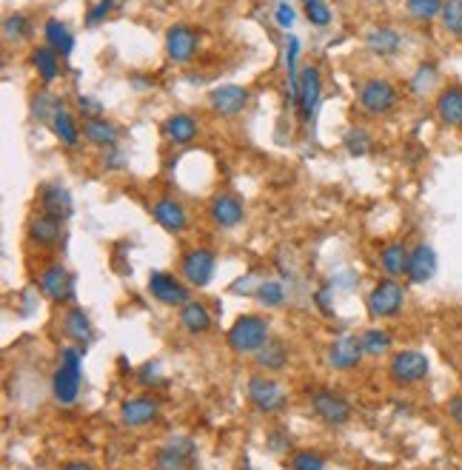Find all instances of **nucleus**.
I'll return each mask as SVG.
<instances>
[{
  "label": "nucleus",
  "instance_id": "44",
  "mask_svg": "<svg viewBox=\"0 0 462 470\" xmlns=\"http://www.w3.org/2000/svg\"><path fill=\"white\" fill-rule=\"evenodd\" d=\"M137 382H140V385H161V382H163V376H161V365H157V362H146V365H143V368L137 371Z\"/></svg>",
  "mask_w": 462,
  "mask_h": 470
},
{
  "label": "nucleus",
  "instance_id": "14",
  "mask_svg": "<svg viewBox=\"0 0 462 470\" xmlns=\"http://www.w3.org/2000/svg\"><path fill=\"white\" fill-rule=\"evenodd\" d=\"M209 106L223 117H235L249 106V89H243V86H235V83H223L218 89H211Z\"/></svg>",
  "mask_w": 462,
  "mask_h": 470
},
{
  "label": "nucleus",
  "instance_id": "21",
  "mask_svg": "<svg viewBox=\"0 0 462 470\" xmlns=\"http://www.w3.org/2000/svg\"><path fill=\"white\" fill-rule=\"evenodd\" d=\"M243 202L235 194H218L209 205V217L218 228H235L243 223Z\"/></svg>",
  "mask_w": 462,
  "mask_h": 470
},
{
  "label": "nucleus",
  "instance_id": "37",
  "mask_svg": "<svg viewBox=\"0 0 462 470\" xmlns=\"http://www.w3.org/2000/svg\"><path fill=\"white\" fill-rule=\"evenodd\" d=\"M29 32H32V23L23 12H14V14H6L4 21V37L6 40H23Z\"/></svg>",
  "mask_w": 462,
  "mask_h": 470
},
{
  "label": "nucleus",
  "instance_id": "30",
  "mask_svg": "<svg viewBox=\"0 0 462 470\" xmlns=\"http://www.w3.org/2000/svg\"><path fill=\"white\" fill-rule=\"evenodd\" d=\"M180 326L189 334H206L211 328V314L203 302L189 300L180 308Z\"/></svg>",
  "mask_w": 462,
  "mask_h": 470
},
{
  "label": "nucleus",
  "instance_id": "2",
  "mask_svg": "<svg viewBox=\"0 0 462 470\" xmlns=\"http://www.w3.org/2000/svg\"><path fill=\"white\" fill-rule=\"evenodd\" d=\"M226 340L235 354H257L268 342V319L260 314H243L228 328Z\"/></svg>",
  "mask_w": 462,
  "mask_h": 470
},
{
  "label": "nucleus",
  "instance_id": "12",
  "mask_svg": "<svg viewBox=\"0 0 462 470\" xmlns=\"http://www.w3.org/2000/svg\"><path fill=\"white\" fill-rule=\"evenodd\" d=\"M311 410L326 425H345L351 419V405L334 391H317L311 393Z\"/></svg>",
  "mask_w": 462,
  "mask_h": 470
},
{
  "label": "nucleus",
  "instance_id": "20",
  "mask_svg": "<svg viewBox=\"0 0 462 470\" xmlns=\"http://www.w3.org/2000/svg\"><path fill=\"white\" fill-rule=\"evenodd\" d=\"M49 120H52L54 137L61 140L66 149H78L83 131H80V126H78V120H75V114H71L69 109H63V103H54Z\"/></svg>",
  "mask_w": 462,
  "mask_h": 470
},
{
  "label": "nucleus",
  "instance_id": "28",
  "mask_svg": "<svg viewBox=\"0 0 462 470\" xmlns=\"http://www.w3.org/2000/svg\"><path fill=\"white\" fill-rule=\"evenodd\" d=\"M32 66L37 69V78L43 80V86H52L57 78H61V54L49 46L32 49Z\"/></svg>",
  "mask_w": 462,
  "mask_h": 470
},
{
  "label": "nucleus",
  "instance_id": "1",
  "mask_svg": "<svg viewBox=\"0 0 462 470\" xmlns=\"http://www.w3.org/2000/svg\"><path fill=\"white\" fill-rule=\"evenodd\" d=\"M83 382V348H61L57 371L52 379V393L61 405H75Z\"/></svg>",
  "mask_w": 462,
  "mask_h": 470
},
{
  "label": "nucleus",
  "instance_id": "9",
  "mask_svg": "<svg viewBox=\"0 0 462 470\" xmlns=\"http://www.w3.org/2000/svg\"><path fill=\"white\" fill-rule=\"evenodd\" d=\"M197 46H200V37H197V32L192 26H183V23L169 26V32H166V54H169L171 63L183 66V63L194 61Z\"/></svg>",
  "mask_w": 462,
  "mask_h": 470
},
{
  "label": "nucleus",
  "instance_id": "16",
  "mask_svg": "<svg viewBox=\"0 0 462 470\" xmlns=\"http://www.w3.org/2000/svg\"><path fill=\"white\" fill-rule=\"evenodd\" d=\"M152 217H154V223L169 234H180V231H186V226H189V214H186V209L175 197L154 200L152 202Z\"/></svg>",
  "mask_w": 462,
  "mask_h": 470
},
{
  "label": "nucleus",
  "instance_id": "18",
  "mask_svg": "<svg viewBox=\"0 0 462 470\" xmlns=\"http://www.w3.org/2000/svg\"><path fill=\"white\" fill-rule=\"evenodd\" d=\"M363 357H366V350L357 336H340V340L328 348V365L334 371H351L363 362Z\"/></svg>",
  "mask_w": 462,
  "mask_h": 470
},
{
  "label": "nucleus",
  "instance_id": "32",
  "mask_svg": "<svg viewBox=\"0 0 462 470\" xmlns=\"http://www.w3.org/2000/svg\"><path fill=\"white\" fill-rule=\"evenodd\" d=\"M254 359H257L260 368H266V371H283L285 362H288V348L280 340H268L254 354Z\"/></svg>",
  "mask_w": 462,
  "mask_h": 470
},
{
  "label": "nucleus",
  "instance_id": "8",
  "mask_svg": "<svg viewBox=\"0 0 462 470\" xmlns=\"http://www.w3.org/2000/svg\"><path fill=\"white\" fill-rule=\"evenodd\" d=\"M37 288L57 305L75 300V276H71L63 266H49L37 274Z\"/></svg>",
  "mask_w": 462,
  "mask_h": 470
},
{
  "label": "nucleus",
  "instance_id": "6",
  "mask_svg": "<svg viewBox=\"0 0 462 470\" xmlns=\"http://www.w3.org/2000/svg\"><path fill=\"white\" fill-rule=\"evenodd\" d=\"M249 402L260 410V414H277V410L285 408L288 393L274 376L257 374L249 379Z\"/></svg>",
  "mask_w": 462,
  "mask_h": 470
},
{
  "label": "nucleus",
  "instance_id": "4",
  "mask_svg": "<svg viewBox=\"0 0 462 470\" xmlns=\"http://www.w3.org/2000/svg\"><path fill=\"white\" fill-rule=\"evenodd\" d=\"M357 100H359V109H363L366 114L380 117V114H388V111L397 106L400 95H397V89H394L392 80H385V78H371V80H366L363 86H359Z\"/></svg>",
  "mask_w": 462,
  "mask_h": 470
},
{
  "label": "nucleus",
  "instance_id": "47",
  "mask_svg": "<svg viewBox=\"0 0 462 470\" xmlns=\"http://www.w3.org/2000/svg\"><path fill=\"white\" fill-rule=\"evenodd\" d=\"M106 152H109V157H103V166H106L109 171H120L126 160H123V154L118 152V145H111V149H106Z\"/></svg>",
  "mask_w": 462,
  "mask_h": 470
},
{
  "label": "nucleus",
  "instance_id": "23",
  "mask_svg": "<svg viewBox=\"0 0 462 470\" xmlns=\"http://www.w3.org/2000/svg\"><path fill=\"white\" fill-rule=\"evenodd\" d=\"M402 46V37L392 26H371L366 32V49L377 57H392Z\"/></svg>",
  "mask_w": 462,
  "mask_h": 470
},
{
  "label": "nucleus",
  "instance_id": "7",
  "mask_svg": "<svg viewBox=\"0 0 462 470\" xmlns=\"http://www.w3.org/2000/svg\"><path fill=\"white\" fill-rule=\"evenodd\" d=\"M180 271L192 288H206L214 280V271H218V257H214L211 248H194L183 257Z\"/></svg>",
  "mask_w": 462,
  "mask_h": 470
},
{
  "label": "nucleus",
  "instance_id": "19",
  "mask_svg": "<svg viewBox=\"0 0 462 470\" xmlns=\"http://www.w3.org/2000/svg\"><path fill=\"white\" fill-rule=\"evenodd\" d=\"M434 274H437V251L428 243L414 245L411 254H408V271H406V276H408L414 285H423Z\"/></svg>",
  "mask_w": 462,
  "mask_h": 470
},
{
  "label": "nucleus",
  "instance_id": "27",
  "mask_svg": "<svg viewBox=\"0 0 462 470\" xmlns=\"http://www.w3.org/2000/svg\"><path fill=\"white\" fill-rule=\"evenodd\" d=\"M163 131H166V137L175 145H186V143H192L197 137L200 126H197V117L180 111V114L169 117V120L163 123Z\"/></svg>",
  "mask_w": 462,
  "mask_h": 470
},
{
  "label": "nucleus",
  "instance_id": "50",
  "mask_svg": "<svg viewBox=\"0 0 462 470\" xmlns=\"http://www.w3.org/2000/svg\"><path fill=\"white\" fill-rule=\"evenodd\" d=\"M237 470H254V467H252V465H249V462H243V465H240V467H237Z\"/></svg>",
  "mask_w": 462,
  "mask_h": 470
},
{
  "label": "nucleus",
  "instance_id": "29",
  "mask_svg": "<svg viewBox=\"0 0 462 470\" xmlns=\"http://www.w3.org/2000/svg\"><path fill=\"white\" fill-rule=\"evenodd\" d=\"M408 248L402 243H388L380 251V268L385 271V276H402L408 271Z\"/></svg>",
  "mask_w": 462,
  "mask_h": 470
},
{
  "label": "nucleus",
  "instance_id": "25",
  "mask_svg": "<svg viewBox=\"0 0 462 470\" xmlns=\"http://www.w3.org/2000/svg\"><path fill=\"white\" fill-rule=\"evenodd\" d=\"M63 334L69 336L71 342L89 345V342H92V336H95L89 314H86L83 308H69V311L63 314Z\"/></svg>",
  "mask_w": 462,
  "mask_h": 470
},
{
  "label": "nucleus",
  "instance_id": "35",
  "mask_svg": "<svg viewBox=\"0 0 462 470\" xmlns=\"http://www.w3.org/2000/svg\"><path fill=\"white\" fill-rule=\"evenodd\" d=\"M445 0H406V12L414 21H434L442 14Z\"/></svg>",
  "mask_w": 462,
  "mask_h": 470
},
{
  "label": "nucleus",
  "instance_id": "24",
  "mask_svg": "<svg viewBox=\"0 0 462 470\" xmlns=\"http://www.w3.org/2000/svg\"><path fill=\"white\" fill-rule=\"evenodd\" d=\"M437 117L445 126H462V86H445L437 95Z\"/></svg>",
  "mask_w": 462,
  "mask_h": 470
},
{
  "label": "nucleus",
  "instance_id": "48",
  "mask_svg": "<svg viewBox=\"0 0 462 470\" xmlns=\"http://www.w3.org/2000/svg\"><path fill=\"white\" fill-rule=\"evenodd\" d=\"M449 416L454 419V425H459V428H462V393H457V396H451V400H449Z\"/></svg>",
  "mask_w": 462,
  "mask_h": 470
},
{
  "label": "nucleus",
  "instance_id": "49",
  "mask_svg": "<svg viewBox=\"0 0 462 470\" xmlns=\"http://www.w3.org/2000/svg\"><path fill=\"white\" fill-rule=\"evenodd\" d=\"M63 470H95L89 462H69V465H63Z\"/></svg>",
  "mask_w": 462,
  "mask_h": 470
},
{
  "label": "nucleus",
  "instance_id": "5",
  "mask_svg": "<svg viewBox=\"0 0 462 470\" xmlns=\"http://www.w3.org/2000/svg\"><path fill=\"white\" fill-rule=\"evenodd\" d=\"M428 371H431V362L423 350H397L392 362H388V376L402 388L423 382L428 376Z\"/></svg>",
  "mask_w": 462,
  "mask_h": 470
},
{
  "label": "nucleus",
  "instance_id": "10",
  "mask_svg": "<svg viewBox=\"0 0 462 470\" xmlns=\"http://www.w3.org/2000/svg\"><path fill=\"white\" fill-rule=\"evenodd\" d=\"M149 293L161 302V305H186L192 297H189V288H186L175 274H166V271H152L149 274Z\"/></svg>",
  "mask_w": 462,
  "mask_h": 470
},
{
  "label": "nucleus",
  "instance_id": "17",
  "mask_svg": "<svg viewBox=\"0 0 462 470\" xmlns=\"http://www.w3.org/2000/svg\"><path fill=\"white\" fill-rule=\"evenodd\" d=\"M192 453H194L192 439H186V436H171L169 445H166L163 450H157L154 470H186V467H189Z\"/></svg>",
  "mask_w": 462,
  "mask_h": 470
},
{
  "label": "nucleus",
  "instance_id": "3",
  "mask_svg": "<svg viewBox=\"0 0 462 470\" xmlns=\"http://www.w3.org/2000/svg\"><path fill=\"white\" fill-rule=\"evenodd\" d=\"M366 305L374 319H392L402 311V305H406V288H402V283H397L394 276H385V280H380L371 288Z\"/></svg>",
  "mask_w": 462,
  "mask_h": 470
},
{
  "label": "nucleus",
  "instance_id": "33",
  "mask_svg": "<svg viewBox=\"0 0 462 470\" xmlns=\"http://www.w3.org/2000/svg\"><path fill=\"white\" fill-rule=\"evenodd\" d=\"M359 342H363V350L366 357H383L392 350V334H388L385 328H368L363 336H359Z\"/></svg>",
  "mask_w": 462,
  "mask_h": 470
},
{
  "label": "nucleus",
  "instance_id": "26",
  "mask_svg": "<svg viewBox=\"0 0 462 470\" xmlns=\"http://www.w3.org/2000/svg\"><path fill=\"white\" fill-rule=\"evenodd\" d=\"M43 37H46V46L54 49L61 57H69L75 52V35L69 32V26L57 18H49L43 23Z\"/></svg>",
  "mask_w": 462,
  "mask_h": 470
},
{
  "label": "nucleus",
  "instance_id": "43",
  "mask_svg": "<svg viewBox=\"0 0 462 470\" xmlns=\"http://www.w3.org/2000/svg\"><path fill=\"white\" fill-rule=\"evenodd\" d=\"M294 18H297V14H294V6L288 4V0H280L277 9H274V21H277V26L285 29V32H288V29L294 26Z\"/></svg>",
  "mask_w": 462,
  "mask_h": 470
},
{
  "label": "nucleus",
  "instance_id": "36",
  "mask_svg": "<svg viewBox=\"0 0 462 470\" xmlns=\"http://www.w3.org/2000/svg\"><path fill=\"white\" fill-rule=\"evenodd\" d=\"M254 297L263 302L266 308H280V305L285 302V288H283L280 280H263V283H260V288H257Z\"/></svg>",
  "mask_w": 462,
  "mask_h": 470
},
{
  "label": "nucleus",
  "instance_id": "31",
  "mask_svg": "<svg viewBox=\"0 0 462 470\" xmlns=\"http://www.w3.org/2000/svg\"><path fill=\"white\" fill-rule=\"evenodd\" d=\"M29 240L35 245H54L61 240V219H54L49 214H37L29 223Z\"/></svg>",
  "mask_w": 462,
  "mask_h": 470
},
{
  "label": "nucleus",
  "instance_id": "42",
  "mask_svg": "<svg viewBox=\"0 0 462 470\" xmlns=\"http://www.w3.org/2000/svg\"><path fill=\"white\" fill-rule=\"evenodd\" d=\"M114 6H118L114 0H97V4L86 12V26H97L100 21H106L109 14L114 12Z\"/></svg>",
  "mask_w": 462,
  "mask_h": 470
},
{
  "label": "nucleus",
  "instance_id": "34",
  "mask_svg": "<svg viewBox=\"0 0 462 470\" xmlns=\"http://www.w3.org/2000/svg\"><path fill=\"white\" fill-rule=\"evenodd\" d=\"M440 21H442L445 32H449L451 37H457V40H462V0H445Z\"/></svg>",
  "mask_w": 462,
  "mask_h": 470
},
{
  "label": "nucleus",
  "instance_id": "41",
  "mask_svg": "<svg viewBox=\"0 0 462 470\" xmlns=\"http://www.w3.org/2000/svg\"><path fill=\"white\" fill-rule=\"evenodd\" d=\"M437 80V66H431V63H423L420 69L414 71V78H411V89L414 95H425L431 86H434Z\"/></svg>",
  "mask_w": 462,
  "mask_h": 470
},
{
  "label": "nucleus",
  "instance_id": "51",
  "mask_svg": "<svg viewBox=\"0 0 462 470\" xmlns=\"http://www.w3.org/2000/svg\"><path fill=\"white\" fill-rule=\"evenodd\" d=\"M374 4H385V0H374Z\"/></svg>",
  "mask_w": 462,
  "mask_h": 470
},
{
  "label": "nucleus",
  "instance_id": "52",
  "mask_svg": "<svg viewBox=\"0 0 462 470\" xmlns=\"http://www.w3.org/2000/svg\"><path fill=\"white\" fill-rule=\"evenodd\" d=\"M459 382H462V371H459Z\"/></svg>",
  "mask_w": 462,
  "mask_h": 470
},
{
  "label": "nucleus",
  "instance_id": "39",
  "mask_svg": "<svg viewBox=\"0 0 462 470\" xmlns=\"http://www.w3.org/2000/svg\"><path fill=\"white\" fill-rule=\"evenodd\" d=\"M292 470H326V457H320L317 450H297L292 459H288Z\"/></svg>",
  "mask_w": 462,
  "mask_h": 470
},
{
  "label": "nucleus",
  "instance_id": "22",
  "mask_svg": "<svg viewBox=\"0 0 462 470\" xmlns=\"http://www.w3.org/2000/svg\"><path fill=\"white\" fill-rule=\"evenodd\" d=\"M83 140L97 145V149H111L120 140V128L106 117H89V120H83Z\"/></svg>",
  "mask_w": 462,
  "mask_h": 470
},
{
  "label": "nucleus",
  "instance_id": "38",
  "mask_svg": "<svg viewBox=\"0 0 462 470\" xmlns=\"http://www.w3.org/2000/svg\"><path fill=\"white\" fill-rule=\"evenodd\" d=\"M342 145H345V152H349L351 157H363L371 149V137H368L366 128H351L349 135L342 137Z\"/></svg>",
  "mask_w": 462,
  "mask_h": 470
},
{
  "label": "nucleus",
  "instance_id": "13",
  "mask_svg": "<svg viewBox=\"0 0 462 470\" xmlns=\"http://www.w3.org/2000/svg\"><path fill=\"white\" fill-rule=\"evenodd\" d=\"M161 414V405H157L154 396H132L120 405V422L126 428H146Z\"/></svg>",
  "mask_w": 462,
  "mask_h": 470
},
{
  "label": "nucleus",
  "instance_id": "46",
  "mask_svg": "<svg viewBox=\"0 0 462 470\" xmlns=\"http://www.w3.org/2000/svg\"><path fill=\"white\" fill-rule=\"evenodd\" d=\"M257 288H260V283H257L254 274L243 276V280H237L235 285H231V291H235V293H257Z\"/></svg>",
  "mask_w": 462,
  "mask_h": 470
},
{
  "label": "nucleus",
  "instance_id": "45",
  "mask_svg": "<svg viewBox=\"0 0 462 470\" xmlns=\"http://www.w3.org/2000/svg\"><path fill=\"white\" fill-rule=\"evenodd\" d=\"M78 109H80V114L89 120V117H100L103 114V103H100L97 97H92V95H80L78 97Z\"/></svg>",
  "mask_w": 462,
  "mask_h": 470
},
{
  "label": "nucleus",
  "instance_id": "15",
  "mask_svg": "<svg viewBox=\"0 0 462 470\" xmlns=\"http://www.w3.org/2000/svg\"><path fill=\"white\" fill-rule=\"evenodd\" d=\"M40 211L49 214L54 219H69L75 211V200H71V191L61 183H46L40 191Z\"/></svg>",
  "mask_w": 462,
  "mask_h": 470
},
{
  "label": "nucleus",
  "instance_id": "40",
  "mask_svg": "<svg viewBox=\"0 0 462 470\" xmlns=\"http://www.w3.org/2000/svg\"><path fill=\"white\" fill-rule=\"evenodd\" d=\"M302 9H306V18L311 26L331 23V6L326 4V0H302Z\"/></svg>",
  "mask_w": 462,
  "mask_h": 470
},
{
  "label": "nucleus",
  "instance_id": "11",
  "mask_svg": "<svg viewBox=\"0 0 462 470\" xmlns=\"http://www.w3.org/2000/svg\"><path fill=\"white\" fill-rule=\"evenodd\" d=\"M323 97V78L317 66H306L300 69V95H297V109L302 120H311L317 106H320Z\"/></svg>",
  "mask_w": 462,
  "mask_h": 470
}]
</instances>
